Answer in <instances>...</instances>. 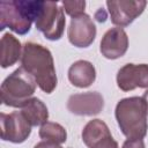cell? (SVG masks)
<instances>
[{"label":"cell","mask_w":148,"mask_h":148,"mask_svg":"<svg viewBox=\"0 0 148 148\" xmlns=\"http://www.w3.org/2000/svg\"><path fill=\"white\" fill-rule=\"evenodd\" d=\"M34 148H62L60 145H57V143H53V142H50V141H40L38 142L37 145H35Z\"/></svg>","instance_id":"obj_20"},{"label":"cell","mask_w":148,"mask_h":148,"mask_svg":"<svg viewBox=\"0 0 148 148\" xmlns=\"http://www.w3.org/2000/svg\"><path fill=\"white\" fill-rule=\"evenodd\" d=\"M68 80L77 88H88L96 80V69L90 61L77 60L68 68Z\"/></svg>","instance_id":"obj_12"},{"label":"cell","mask_w":148,"mask_h":148,"mask_svg":"<svg viewBox=\"0 0 148 148\" xmlns=\"http://www.w3.org/2000/svg\"><path fill=\"white\" fill-rule=\"evenodd\" d=\"M21 113L27 119V121L32 126H42L47 121L49 111L46 105L37 97L29 99L22 108Z\"/></svg>","instance_id":"obj_14"},{"label":"cell","mask_w":148,"mask_h":148,"mask_svg":"<svg viewBox=\"0 0 148 148\" xmlns=\"http://www.w3.org/2000/svg\"><path fill=\"white\" fill-rule=\"evenodd\" d=\"M21 67L35 79L37 86L46 94L53 92L58 77L51 51L42 44L27 42L23 45Z\"/></svg>","instance_id":"obj_1"},{"label":"cell","mask_w":148,"mask_h":148,"mask_svg":"<svg viewBox=\"0 0 148 148\" xmlns=\"http://www.w3.org/2000/svg\"><path fill=\"white\" fill-rule=\"evenodd\" d=\"M121 148H146L142 139H127L123 143Z\"/></svg>","instance_id":"obj_19"},{"label":"cell","mask_w":148,"mask_h":148,"mask_svg":"<svg viewBox=\"0 0 148 148\" xmlns=\"http://www.w3.org/2000/svg\"><path fill=\"white\" fill-rule=\"evenodd\" d=\"M0 124L1 139L3 141L22 143L31 133V125L27 121L21 111H14L10 113L2 112L0 114Z\"/></svg>","instance_id":"obj_7"},{"label":"cell","mask_w":148,"mask_h":148,"mask_svg":"<svg viewBox=\"0 0 148 148\" xmlns=\"http://www.w3.org/2000/svg\"><path fill=\"white\" fill-rule=\"evenodd\" d=\"M106 6L111 17V22L119 27L130 25L138 16H140L146 6V0H108Z\"/></svg>","instance_id":"obj_6"},{"label":"cell","mask_w":148,"mask_h":148,"mask_svg":"<svg viewBox=\"0 0 148 148\" xmlns=\"http://www.w3.org/2000/svg\"><path fill=\"white\" fill-rule=\"evenodd\" d=\"M23 46L20 40L12 34L6 32L1 38V67L13 66L21 59Z\"/></svg>","instance_id":"obj_13"},{"label":"cell","mask_w":148,"mask_h":148,"mask_svg":"<svg viewBox=\"0 0 148 148\" xmlns=\"http://www.w3.org/2000/svg\"><path fill=\"white\" fill-rule=\"evenodd\" d=\"M141 98L143 99V102H145V104H146V108H147V114H148V89L143 92V95L141 96Z\"/></svg>","instance_id":"obj_21"},{"label":"cell","mask_w":148,"mask_h":148,"mask_svg":"<svg viewBox=\"0 0 148 148\" xmlns=\"http://www.w3.org/2000/svg\"><path fill=\"white\" fill-rule=\"evenodd\" d=\"M117 86L123 91L148 88V65L126 64L117 73Z\"/></svg>","instance_id":"obj_10"},{"label":"cell","mask_w":148,"mask_h":148,"mask_svg":"<svg viewBox=\"0 0 148 148\" xmlns=\"http://www.w3.org/2000/svg\"><path fill=\"white\" fill-rule=\"evenodd\" d=\"M43 1L39 0H10L0 2V30L9 28L18 35L30 31L32 22L39 14Z\"/></svg>","instance_id":"obj_2"},{"label":"cell","mask_w":148,"mask_h":148,"mask_svg":"<svg viewBox=\"0 0 148 148\" xmlns=\"http://www.w3.org/2000/svg\"><path fill=\"white\" fill-rule=\"evenodd\" d=\"M128 49V36L123 28L109 29L102 37L99 51L106 59L114 60L123 57Z\"/></svg>","instance_id":"obj_11"},{"label":"cell","mask_w":148,"mask_h":148,"mask_svg":"<svg viewBox=\"0 0 148 148\" xmlns=\"http://www.w3.org/2000/svg\"><path fill=\"white\" fill-rule=\"evenodd\" d=\"M96 27L88 14H82L71 20L67 37L72 45L76 47H88L96 37Z\"/></svg>","instance_id":"obj_8"},{"label":"cell","mask_w":148,"mask_h":148,"mask_svg":"<svg viewBox=\"0 0 148 148\" xmlns=\"http://www.w3.org/2000/svg\"><path fill=\"white\" fill-rule=\"evenodd\" d=\"M35 24L46 39L58 40L62 37L65 30V12L54 1H43Z\"/></svg>","instance_id":"obj_5"},{"label":"cell","mask_w":148,"mask_h":148,"mask_svg":"<svg viewBox=\"0 0 148 148\" xmlns=\"http://www.w3.org/2000/svg\"><path fill=\"white\" fill-rule=\"evenodd\" d=\"M62 9L66 12L67 15H69L72 18L76 17L79 15L84 14V8H86V1L83 0H76V1H61Z\"/></svg>","instance_id":"obj_17"},{"label":"cell","mask_w":148,"mask_h":148,"mask_svg":"<svg viewBox=\"0 0 148 148\" xmlns=\"http://www.w3.org/2000/svg\"><path fill=\"white\" fill-rule=\"evenodd\" d=\"M104 108V98L97 91H88L71 95L67 109L76 116H96Z\"/></svg>","instance_id":"obj_9"},{"label":"cell","mask_w":148,"mask_h":148,"mask_svg":"<svg viewBox=\"0 0 148 148\" xmlns=\"http://www.w3.org/2000/svg\"><path fill=\"white\" fill-rule=\"evenodd\" d=\"M38 134L40 139L57 145H61L67 140V132L65 127L53 121H46L45 124H43L39 128Z\"/></svg>","instance_id":"obj_16"},{"label":"cell","mask_w":148,"mask_h":148,"mask_svg":"<svg viewBox=\"0 0 148 148\" xmlns=\"http://www.w3.org/2000/svg\"><path fill=\"white\" fill-rule=\"evenodd\" d=\"M36 81L23 67H18L1 83V102L12 108H22L36 90Z\"/></svg>","instance_id":"obj_4"},{"label":"cell","mask_w":148,"mask_h":148,"mask_svg":"<svg viewBox=\"0 0 148 148\" xmlns=\"http://www.w3.org/2000/svg\"><path fill=\"white\" fill-rule=\"evenodd\" d=\"M116 120L127 139H143L148 131L147 108L141 97L133 96L120 99L114 110Z\"/></svg>","instance_id":"obj_3"},{"label":"cell","mask_w":148,"mask_h":148,"mask_svg":"<svg viewBox=\"0 0 148 148\" xmlns=\"http://www.w3.org/2000/svg\"><path fill=\"white\" fill-rule=\"evenodd\" d=\"M82 141L88 148H91L103 138L111 135L108 125L101 119H92L86 124L82 130Z\"/></svg>","instance_id":"obj_15"},{"label":"cell","mask_w":148,"mask_h":148,"mask_svg":"<svg viewBox=\"0 0 148 148\" xmlns=\"http://www.w3.org/2000/svg\"><path fill=\"white\" fill-rule=\"evenodd\" d=\"M91 148H119L118 142L112 138V135H108L96 142Z\"/></svg>","instance_id":"obj_18"}]
</instances>
